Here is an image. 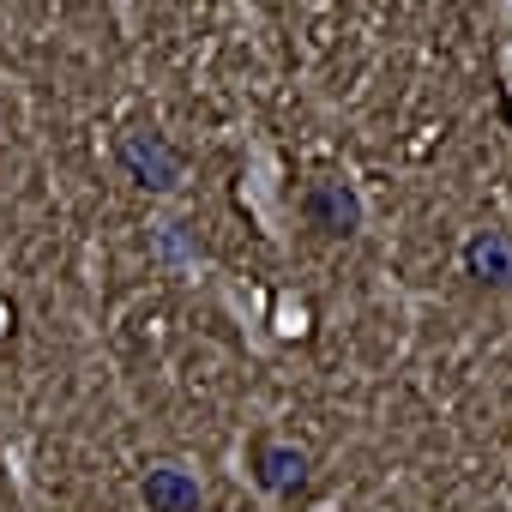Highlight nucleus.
Here are the masks:
<instances>
[{"mask_svg":"<svg viewBox=\"0 0 512 512\" xmlns=\"http://www.w3.org/2000/svg\"><path fill=\"white\" fill-rule=\"evenodd\" d=\"M121 163H127L133 181L151 187V193H169V187L181 181V157H175L157 133H127V139H121Z\"/></svg>","mask_w":512,"mask_h":512,"instance_id":"1","label":"nucleus"},{"mask_svg":"<svg viewBox=\"0 0 512 512\" xmlns=\"http://www.w3.org/2000/svg\"><path fill=\"white\" fill-rule=\"evenodd\" d=\"M308 217H314V229H326V235H350V229L362 223V199H356L344 181H314V187H308Z\"/></svg>","mask_w":512,"mask_h":512,"instance_id":"2","label":"nucleus"},{"mask_svg":"<svg viewBox=\"0 0 512 512\" xmlns=\"http://www.w3.org/2000/svg\"><path fill=\"white\" fill-rule=\"evenodd\" d=\"M145 506L151 512H199V476L181 464H157L145 476Z\"/></svg>","mask_w":512,"mask_h":512,"instance_id":"3","label":"nucleus"},{"mask_svg":"<svg viewBox=\"0 0 512 512\" xmlns=\"http://www.w3.org/2000/svg\"><path fill=\"white\" fill-rule=\"evenodd\" d=\"M464 266L482 284H512V235L506 229H476L470 247H464Z\"/></svg>","mask_w":512,"mask_h":512,"instance_id":"4","label":"nucleus"},{"mask_svg":"<svg viewBox=\"0 0 512 512\" xmlns=\"http://www.w3.org/2000/svg\"><path fill=\"white\" fill-rule=\"evenodd\" d=\"M260 482H266L272 494H296V488L308 482V452H302V446H266Z\"/></svg>","mask_w":512,"mask_h":512,"instance_id":"5","label":"nucleus"}]
</instances>
